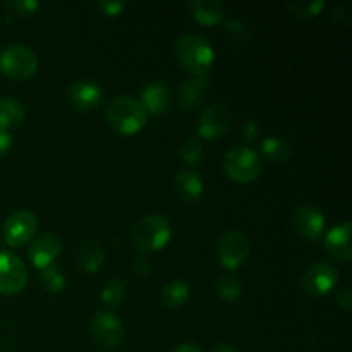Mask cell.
<instances>
[{
  "instance_id": "obj_1",
  "label": "cell",
  "mask_w": 352,
  "mask_h": 352,
  "mask_svg": "<svg viewBox=\"0 0 352 352\" xmlns=\"http://www.w3.org/2000/svg\"><path fill=\"white\" fill-rule=\"evenodd\" d=\"M105 119L113 131L127 136L143 129L148 120V112L138 98L120 95L109 102L105 109Z\"/></svg>"
},
{
  "instance_id": "obj_2",
  "label": "cell",
  "mask_w": 352,
  "mask_h": 352,
  "mask_svg": "<svg viewBox=\"0 0 352 352\" xmlns=\"http://www.w3.org/2000/svg\"><path fill=\"white\" fill-rule=\"evenodd\" d=\"M172 236L170 223L162 215H146L134 223L131 230V244L141 254L164 250Z\"/></svg>"
},
{
  "instance_id": "obj_3",
  "label": "cell",
  "mask_w": 352,
  "mask_h": 352,
  "mask_svg": "<svg viewBox=\"0 0 352 352\" xmlns=\"http://www.w3.org/2000/svg\"><path fill=\"white\" fill-rule=\"evenodd\" d=\"M175 55L182 67L195 76L208 74V69L215 60L213 47L199 34H182L175 41Z\"/></svg>"
},
{
  "instance_id": "obj_4",
  "label": "cell",
  "mask_w": 352,
  "mask_h": 352,
  "mask_svg": "<svg viewBox=\"0 0 352 352\" xmlns=\"http://www.w3.org/2000/svg\"><path fill=\"white\" fill-rule=\"evenodd\" d=\"M223 170L234 182H253L261 174V157L248 146H236L227 151Z\"/></svg>"
},
{
  "instance_id": "obj_5",
  "label": "cell",
  "mask_w": 352,
  "mask_h": 352,
  "mask_svg": "<svg viewBox=\"0 0 352 352\" xmlns=\"http://www.w3.org/2000/svg\"><path fill=\"white\" fill-rule=\"evenodd\" d=\"M0 71L12 81H26L36 74L38 58L28 47L12 45L0 54Z\"/></svg>"
},
{
  "instance_id": "obj_6",
  "label": "cell",
  "mask_w": 352,
  "mask_h": 352,
  "mask_svg": "<svg viewBox=\"0 0 352 352\" xmlns=\"http://www.w3.org/2000/svg\"><path fill=\"white\" fill-rule=\"evenodd\" d=\"M250 256V239L243 230H229L217 243V258L227 270H236Z\"/></svg>"
},
{
  "instance_id": "obj_7",
  "label": "cell",
  "mask_w": 352,
  "mask_h": 352,
  "mask_svg": "<svg viewBox=\"0 0 352 352\" xmlns=\"http://www.w3.org/2000/svg\"><path fill=\"white\" fill-rule=\"evenodd\" d=\"M337 284H339V272L327 261H315L309 265L301 278L302 291L313 298H322L329 294L336 289Z\"/></svg>"
},
{
  "instance_id": "obj_8",
  "label": "cell",
  "mask_w": 352,
  "mask_h": 352,
  "mask_svg": "<svg viewBox=\"0 0 352 352\" xmlns=\"http://www.w3.org/2000/svg\"><path fill=\"white\" fill-rule=\"evenodd\" d=\"M38 230V219L30 210H17L3 222V239L10 248H19L30 243Z\"/></svg>"
},
{
  "instance_id": "obj_9",
  "label": "cell",
  "mask_w": 352,
  "mask_h": 352,
  "mask_svg": "<svg viewBox=\"0 0 352 352\" xmlns=\"http://www.w3.org/2000/svg\"><path fill=\"white\" fill-rule=\"evenodd\" d=\"M28 284V268L14 253H0V294H19Z\"/></svg>"
},
{
  "instance_id": "obj_10",
  "label": "cell",
  "mask_w": 352,
  "mask_h": 352,
  "mask_svg": "<svg viewBox=\"0 0 352 352\" xmlns=\"http://www.w3.org/2000/svg\"><path fill=\"white\" fill-rule=\"evenodd\" d=\"M91 333L100 346L117 347L124 340V325L112 311H96L91 318Z\"/></svg>"
},
{
  "instance_id": "obj_11",
  "label": "cell",
  "mask_w": 352,
  "mask_h": 352,
  "mask_svg": "<svg viewBox=\"0 0 352 352\" xmlns=\"http://www.w3.org/2000/svg\"><path fill=\"white\" fill-rule=\"evenodd\" d=\"M230 124H232V113L229 107L217 103L201 113L198 120V133L205 140H215L229 131Z\"/></svg>"
},
{
  "instance_id": "obj_12",
  "label": "cell",
  "mask_w": 352,
  "mask_h": 352,
  "mask_svg": "<svg viewBox=\"0 0 352 352\" xmlns=\"http://www.w3.org/2000/svg\"><path fill=\"white\" fill-rule=\"evenodd\" d=\"M292 226L299 236L316 243L322 239L323 232H325V215L316 206L305 205L294 212Z\"/></svg>"
},
{
  "instance_id": "obj_13",
  "label": "cell",
  "mask_w": 352,
  "mask_h": 352,
  "mask_svg": "<svg viewBox=\"0 0 352 352\" xmlns=\"http://www.w3.org/2000/svg\"><path fill=\"white\" fill-rule=\"evenodd\" d=\"M69 103L78 112H89L96 109L103 98L102 86L93 79H79L72 82L67 93Z\"/></svg>"
},
{
  "instance_id": "obj_14",
  "label": "cell",
  "mask_w": 352,
  "mask_h": 352,
  "mask_svg": "<svg viewBox=\"0 0 352 352\" xmlns=\"http://www.w3.org/2000/svg\"><path fill=\"white\" fill-rule=\"evenodd\" d=\"M62 251V239L57 234H41L36 239H33L30 250H28V256L30 261L33 263L34 268H43L50 267L55 260L58 258Z\"/></svg>"
},
{
  "instance_id": "obj_15",
  "label": "cell",
  "mask_w": 352,
  "mask_h": 352,
  "mask_svg": "<svg viewBox=\"0 0 352 352\" xmlns=\"http://www.w3.org/2000/svg\"><path fill=\"white\" fill-rule=\"evenodd\" d=\"M351 234H352V223L344 222L340 226H336L329 234L325 236V250L333 260L342 261V263H349L352 258V248H351Z\"/></svg>"
},
{
  "instance_id": "obj_16",
  "label": "cell",
  "mask_w": 352,
  "mask_h": 352,
  "mask_svg": "<svg viewBox=\"0 0 352 352\" xmlns=\"http://www.w3.org/2000/svg\"><path fill=\"white\" fill-rule=\"evenodd\" d=\"M212 82L210 74L195 76L189 81H184L177 91V103L182 110H195L203 102L206 88Z\"/></svg>"
},
{
  "instance_id": "obj_17",
  "label": "cell",
  "mask_w": 352,
  "mask_h": 352,
  "mask_svg": "<svg viewBox=\"0 0 352 352\" xmlns=\"http://www.w3.org/2000/svg\"><path fill=\"white\" fill-rule=\"evenodd\" d=\"M141 103L146 109L148 113H153V116H160L165 110L168 109V102H170V91H168V86L165 82L153 81L150 85L144 86L141 89Z\"/></svg>"
},
{
  "instance_id": "obj_18",
  "label": "cell",
  "mask_w": 352,
  "mask_h": 352,
  "mask_svg": "<svg viewBox=\"0 0 352 352\" xmlns=\"http://www.w3.org/2000/svg\"><path fill=\"white\" fill-rule=\"evenodd\" d=\"M191 16L205 26H215L223 17V3L219 0H192L188 3Z\"/></svg>"
},
{
  "instance_id": "obj_19",
  "label": "cell",
  "mask_w": 352,
  "mask_h": 352,
  "mask_svg": "<svg viewBox=\"0 0 352 352\" xmlns=\"http://www.w3.org/2000/svg\"><path fill=\"white\" fill-rule=\"evenodd\" d=\"M203 177L195 170H182L175 177V192L186 203H192L203 195Z\"/></svg>"
},
{
  "instance_id": "obj_20",
  "label": "cell",
  "mask_w": 352,
  "mask_h": 352,
  "mask_svg": "<svg viewBox=\"0 0 352 352\" xmlns=\"http://www.w3.org/2000/svg\"><path fill=\"white\" fill-rule=\"evenodd\" d=\"M103 261H105V251L96 241L82 244L81 250L78 251V265L86 274H96L102 268Z\"/></svg>"
},
{
  "instance_id": "obj_21",
  "label": "cell",
  "mask_w": 352,
  "mask_h": 352,
  "mask_svg": "<svg viewBox=\"0 0 352 352\" xmlns=\"http://www.w3.org/2000/svg\"><path fill=\"white\" fill-rule=\"evenodd\" d=\"M24 105L16 98L2 96L0 98V129L7 131L17 127L24 120Z\"/></svg>"
},
{
  "instance_id": "obj_22",
  "label": "cell",
  "mask_w": 352,
  "mask_h": 352,
  "mask_svg": "<svg viewBox=\"0 0 352 352\" xmlns=\"http://www.w3.org/2000/svg\"><path fill=\"white\" fill-rule=\"evenodd\" d=\"M261 153L272 164H285L291 158L292 148L287 140L280 136H270L261 143Z\"/></svg>"
},
{
  "instance_id": "obj_23",
  "label": "cell",
  "mask_w": 352,
  "mask_h": 352,
  "mask_svg": "<svg viewBox=\"0 0 352 352\" xmlns=\"http://www.w3.org/2000/svg\"><path fill=\"white\" fill-rule=\"evenodd\" d=\"M189 298V285L186 282L174 280L170 284H167L162 291V301L167 308H181L186 305Z\"/></svg>"
},
{
  "instance_id": "obj_24",
  "label": "cell",
  "mask_w": 352,
  "mask_h": 352,
  "mask_svg": "<svg viewBox=\"0 0 352 352\" xmlns=\"http://www.w3.org/2000/svg\"><path fill=\"white\" fill-rule=\"evenodd\" d=\"M126 299V285L119 278H113V280L107 282L102 289V301L103 305L109 306V308L116 309Z\"/></svg>"
},
{
  "instance_id": "obj_25",
  "label": "cell",
  "mask_w": 352,
  "mask_h": 352,
  "mask_svg": "<svg viewBox=\"0 0 352 352\" xmlns=\"http://www.w3.org/2000/svg\"><path fill=\"white\" fill-rule=\"evenodd\" d=\"M217 294L222 301L226 302H234L241 298L243 294V287L237 282V278H234L232 275H222V277L217 280Z\"/></svg>"
},
{
  "instance_id": "obj_26",
  "label": "cell",
  "mask_w": 352,
  "mask_h": 352,
  "mask_svg": "<svg viewBox=\"0 0 352 352\" xmlns=\"http://www.w3.org/2000/svg\"><path fill=\"white\" fill-rule=\"evenodd\" d=\"M179 157L184 164L196 165L203 158V143L199 138H188L182 141L181 148H179Z\"/></svg>"
},
{
  "instance_id": "obj_27",
  "label": "cell",
  "mask_w": 352,
  "mask_h": 352,
  "mask_svg": "<svg viewBox=\"0 0 352 352\" xmlns=\"http://www.w3.org/2000/svg\"><path fill=\"white\" fill-rule=\"evenodd\" d=\"M41 284H43L45 291L52 292V294H58L62 289L65 287V277L57 267L50 265V267L41 270Z\"/></svg>"
},
{
  "instance_id": "obj_28",
  "label": "cell",
  "mask_w": 352,
  "mask_h": 352,
  "mask_svg": "<svg viewBox=\"0 0 352 352\" xmlns=\"http://www.w3.org/2000/svg\"><path fill=\"white\" fill-rule=\"evenodd\" d=\"M325 7L323 0H309V2H289L287 9L298 17H313L318 16Z\"/></svg>"
},
{
  "instance_id": "obj_29",
  "label": "cell",
  "mask_w": 352,
  "mask_h": 352,
  "mask_svg": "<svg viewBox=\"0 0 352 352\" xmlns=\"http://www.w3.org/2000/svg\"><path fill=\"white\" fill-rule=\"evenodd\" d=\"M40 3L36 0H9L6 2V7L16 16H31L38 9Z\"/></svg>"
},
{
  "instance_id": "obj_30",
  "label": "cell",
  "mask_w": 352,
  "mask_h": 352,
  "mask_svg": "<svg viewBox=\"0 0 352 352\" xmlns=\"http://www.w3.org/2000/svg\"><path fill=\"white\" fill-rule=\"evenodd\" d=\"M226 31L227 34L236 41H244L250 38V30H248L246 24L239 19H230L229 23H227Z\"/></svg>"
},
{
  "instance_id": "obj_31",
  "label": "cell",
  "mask_w": 352,
  "mask_h": 352,
  "mask_svg": "<svg viewBox=\"0 0 352 352\" xmlns=\"http://www.w3.org/2000/svg\"><path fill=\"white\" fill-rule=\"evenodd\" d=\"M98 7L103 14H107L110 17H116L119 14H122V10L126 9V2L124 0H119V2H98Z\"/></svg>"
},
{
  "instance_id": "obj_32",
  "label": "cell",
  "mask_w": 352,
  "mask_h": 352,
  "mask_svg": "<svg viewBox=\"0 0 352 352\" xmlns=\"http://www.w3.org/2000/svg\"><path fill=\"white\" fill-rule=\"evenodd\" d=\"M133 268H134V272H136L138 277H148L151 272L150 258H148L146 254H143V256H140L136 261H134Z\"/></svg>"
},
{
  "instance_id": "obj_33",
  "label": "cell",
  "mask_w": 352,
  "mask_h": 352,
  "mask_svg": "<svg viewBox=\"0 0 352 352\" xmlns=\"http://www.w3.org/2000/svg\"><path fill=\"white\" fill-rule=\"evenodd\" d=\"M260 134V127H258L256 120H248L243 127V136L246 141H254Z\"/></svg>"
},
{
  "instance_id": "obj_34",
  "label": "cell",
  "mask_w": 352,
  "mask_h": 352,
  "mask_svg": "<svg viewBox=\"0 0 352 352\" xmlns=\"http://www.w3.org/2000/svg\"><path fill=\"white\" fill-rule=\"evenodd\" d=\"M337 302H339V306H342L346 311H349V309L352 308V294H351L349 287L342 289V291L339 292V296H337Z\"/></svg>"
},
{
  "instance_id": "obj_35",
  "label": "cell",
  "mask_w": 352,
  "mask_h": 352,
  "mask_svg": "<svg viewBox=\"0 0 352 352\" xmlns=\"http://www.w3.org/2000/svg\"><path fill=\"white\" fill-rule=\"evenodd\" d=\"M10 146H12V138H10V134L7 131L0 129V155L7 153Z\"/></svg>"
},
{
  "instance_id": "obj_36",
  "label": "cell",
  "mask_w": 352,
  "mask_h": 352,
  "mask_svg": "<svg viewBox=\"0 0 352 352\" xmlns=\"http://www.w3.org/2000/svg\"><path fill=\"white\" fill-rule=\"evenodd\" d=\"M174 352H203V351L199 349L198 346H195V344H182V346H179Z\"/></svg>"
},
{
  "instance_id": "obj_37",
  "label": "cell",
  "mask_w": 352,
  "mask_h": 352,
  "mask_svg": "<svg viewBox=\"0 0 352 352\" xmlns=\"http://www.w3.org/2000/svg\"><path fill=\"white\" fill-rule=\"evenodd\" d=\"M212 352H239V351H237L236 347L229 346V344H220V346H217Z\"/></svg>"
}]
</instances>
